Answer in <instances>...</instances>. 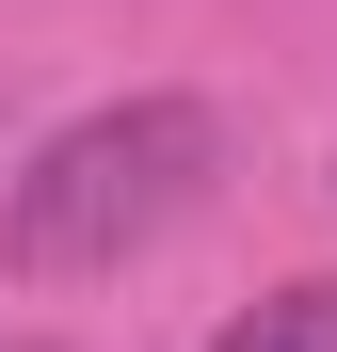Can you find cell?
Returning <instances> with one entry per match:
<instances>
[{
  "instance_id": "obj_1",
  "label": "cell",
  "mask_w": 337,
  "mask_h": 352,
  "mask_svg": "<svg viewBox=\"0 0 337 352\" xmlns=\"http://www.w3.org/2000/svg\"><path fill=\"white\" fill-rule=\"evenodd\" d=\"M209 176H225L209 96H112V112H81L17 176V272H48V288L65 272H129L161 224L209 208Z\"/></svg>"
},
{
  "instance_id": "obj_2",
  "label": "cell",
  "mask_w": 337,
  "mask_h": 352,
  "mask_svg": "<svg viewBox=\"0 0 337 352\" xmlns=\"http://www.w3.org/2000/svg\"><path fill=\"white\" fill-rule=\"evenodd\" d=\"M209 352H337V272H305V288H273V305H241Z\"/></svg>"
}]
</instances>
